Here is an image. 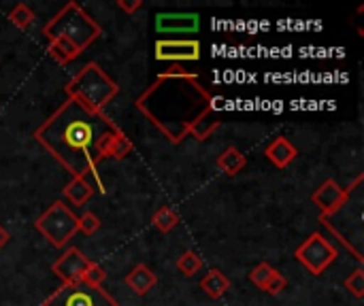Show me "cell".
<instances>
[{"label":"cell","mask_w":364,"mask_h":306,"mask_svg":"<svg viewBox=\"0 0 364 306\" xmlns=\"http://www.w3.org/2000/svg\"><path fill=\"white\" fill-rule=\"evenodd\" d=\"M134 106L175 145L188 136L203 143L222 124L215 98L205 89L196 72L186 77L160 75L136 98Z\"/></svg>","instance_id":"6da1fadb"},{"label":"cell","mask_w":364,"mask_h":306,"mask_svg":"<svg viewBox=\"0 0 364 306\" xmlns=\"http://www.w3.org/2000/svg\"><path fill=\"white\" fill-rule=\"evenodd\" d=\"M119 128L105 113H92L79 102L66 98L45 119L36 132L34 141L73 177H96V166L102 160L100 143L102 138Z\"/></svg>","instance_id":"7a4b0ae2"},{"label":"cell","mask_w":364,"mask_h":306,"mask_svg":"<svg viewBox=\"0 0 364 306\" xmlns=\"http://www.w3.org/2000/svg\"><path fill=\"white\" fill-rule=\"evenodd\" d=\"M363 175L354 179V183L348 187L346 200L335 209L331 215H320V222L326 226V230L346 247L350 253L363 262V236H364V215H363Z\"/></svg>","instance_id":"3957f363"},{"label":"cell","mask_w":364,"mask_h":306,"mask_svg":"<svg viewBox=\"0 0 364 306\" xmlns=\"http://www.w3.org/2000/svg\"><path fill=\"white\" fill-rule=\"evenodd\" d=\"M43 34L47 36V40L66 38L83 53L94 40L100 38L102 28L94 17H90L85 13V9L81 4L68 2L45 23Z\"/></svg>","instance_id":"277c9868"},{"label":"cell","mask_w":364,"mask_h":306,"mask_svg":"<svg viewBox=\"0 0 364 306\" xmlns=\"http://www.w3.org/2000/svg\"><path fill=\"white\" fill-rule=\"evenodd\" d=\"M119 85L111 79L96 62L85 64L68 83H66V98L79 102L92 113H102L105 106L117 96Z\"/></svg>","instance_id":"5b68a950"},{"label":"cell","mask_w":364,"mask_h":306,"mask_svg":"<svg viewBox=\"0 0 364 306\" xmlns=\"http://www.w3.org/2000/svg\"><path fill=\"white\" fill-rule=\"evenodd\" d=\"M77 222H79V217L62 200H55V202L49 204V209L45 213H41V217L34 222V228L53 247L60 249V247H66L68 241L79 232Z\"/></svg>","instance_id":"8992f818"},{"label":"cell","mask_w":364,"mask_h":306,"mask_svg":"<svg viewBox=\"0 0 364 306\" xmlns=\"http://www.w3.org/2000/svg\"><path fill=\"white\" fill-rule=\"evenodd\" d=\"M294 258L314 275V277H320L322 273H326V268H331V264L337 262L339 258V251L337 247L320 232H314L309 239H305L296 251H294Z\"/></svg>","instance_id":"52a82bcc"},{"label":"cell","mask_w":364,"mask_h":306,"mask_svg":"<svg viewBox=\"0 0 364 306\" xmlns=\"http://www.w3.org/2000/svg\"><path fill=\"white\" fill-rule=\"evenodd\" d=\"M41 306H119L117 300L102 288H90L83 283L62 285L51 296H47Z\"/></svg>","instance_id":"ba28073f"},{"label":"cell","mask_w":364,"mask_h":306,"mask_svg":"<svg viewBox=\"0 0 364 306\" xmlns=\"http://www.w3.org/2000/svg\"><path fill=\"white\" fill-rule=\"evenodd\" d=\"M156 60L160 62H173V64H181V62H198L203 51H200V43L194 38H160L156 43Z\"/></svg>","instance_id":"9c48e42d"},{"label":"cell","mask_w":364,"mask_h":306,"mask_svg":"<svg viewBox=\"0 0 364 306\" xmlns=\"http://www.w3.org/2000/svg\"><path fill=\"white\" fill-rule=\"evenodd\" d=\"M90 264L92 260H87L79 249L70 247L53 262L51 271L55 273V277L62 279V285H73V283H81Z\"/></svg>","instance_id":"30bf717a"},{"label":"cell","mask_w":364,"mask_h":306,"mask_svg":"<svg viewBox=\"0 0 364 306\" xmlns=\"http://www.w3.org/2000/svg\"><path fill=\"white\" fill-rule=\"evenodd\" d=\"M200 28L198 13H158L156 30L158 34H194Z\"/></svg>","instance_id":"8fae6325"},{"label":"cell","mask_w":364,"mask_h":306,"mask_svg":"<svg viewBox=\"0 0 364 306\" xmlns=\"http://www.w3.org/2000/svg\"><path fill=\"white\" fill-rule=\"evenodd\" d=\"M250 281L258 290H262V292H267L271 296H279L288 288V279L279 271H275L271 264H267V262H262V264H258V266L252 268Z\"/></svg>","instance_id":"7c38bea8"},{"label":"cell","mask_w":364,"mask_h":306,"mask_svg":"<svg viewBox=\"0 0 364 306\" xmlns=\"http://www.w3.org/2000/svg\"><path fill=\"white\" fill-rule=\"evenodd\" d=\"M348 190L341 187L335 179H326L311 196L314 204L320 209V215H331L335 209H339V204L346 200Z\"/></svg>","instance_id":"4fadbf2b"},{"label":"cell","mask_w":364,"mask_h":306,"mask_svg":"<svg viewBox=\"0 0 364 306\" xmlns=\"http://www.w3.org/2000/svg\"><path fill=\"white\" fill-rule=\"evenodd\" d=\"M132 149H134L132 141H130L119 128H115L113 132H109V134L102 138V143H100V155H102V160H105V158L124 160L126 155L132 153Z\"/></svg>","instance_id":"5bb4252c"},{"label":"cell","mask_w":364,"mask_h":306,"mask_svg":"<svg viewBox=\"0 0 364 306\" xmlns=\"http://www.w3.org/2000/svg\"><path fill=\"white\" fill-rule=\"evenodd\" d=\"M264 155H267L269 162H273L277 168H288L290 162L299 155V149H296L286 136H277V138H273V141L267 145Z\"/></svg>","instance_id":"9a60e30c"},{"label":"cell","mask_w":364,"mask_h":306,"mask_svg":"<svg viewBox=\"0 0 364 306\" xmlns=\"http://www.w3.org/2000/svg\"><path fill=\"white\" fill-rule=\"evenodd\" d=\"M158 283L156 275L145 266V264H136L128 275H126V285L136 294V296H145L149 294V290Z\"/></svg>","instance_id":"2e32d148"},{"label":"cell","mask_w":364,"mask_h":306,"mask_svg":"<svg viewBox=\"0 0 364 306\" xmlns=\"http://www.w3.org/2000/svg\"><path fill=\"white\" fill-rule=\"evenodd\" d=\"M200 290H203L211 300H220V298L230 290V279H228L220 268H211V271L200 279Z\"/></svg>","instance_id":"e0dca14e"},{"label":"cell","mask_w":364,"mask_h":306,"mask_svg":"<svg viewBox=\"0 0 364 306\" xmlns=\"http://www.w3.org/2000/svg\"><path fill=\"white\" fill-rule=\"evenodd\" d=\"M218 168L224 173V175H228V177H237L243 168H245V164H247V158H245V153H241L237 147H228V149H224L220 155H218Z\"/></svg>","instance_id":"ac0fdd59"},{"label":"cell","mask_w":364,"mask_h":306,"mask_svg":"<svg viewBox=\"0 0 364 306\" xmlns=\"http://www.w3.org/2000/svg\"><path fill=\"white\" fill-rule=\"evenodd\" d=\"M94 196V185L85 177H73L70 183L64 187V198L70 200L75 207L85 204Z\"/></svg>","instance_id":"d6986e66"},{"label":"cell","mask_w":364,"mask_h":306,"mask_svg":"<svg viewBox=\"0 0 364 306\" xmlns=\"http://www.w3.org/2000/svg\"><path fill=\"white\" fill-rule=\"evenodd\" d=\"M47 51L62 66H66L68 62H73L75 58L81 55V51L70 40H66V38H53V40H49L47 43Z\"/></svg>","instance_id":"ffe728a7"},{"label":"cell","mask_w":364,"mask_h":306,"mask_svg":"<svg viewBox=\"0 0 364 306\" xmlns=\"http://www.w3.org/2000/svg\"><path fill=\"white\" fill-rule=\"evenodd\" d=\"M151 224H154V228H156V230H160L162 234H168L171 230H175V228H177V224H179V215H177L171 207H162V209H158V211L154 213Z\"/></svg>","instance_id":"44dd1931"},{"label":"cell","mask_w":364,"mask_h":306,"mask_svg":"<svg viewBox=\"0 0 364 306\" xmlns=\"http://www.w3.org/2000/svg\"><path fill=\"white\" fill-rule=\"evenodd\" d=\"M205 266L203 258L196 253V251H183L177 260V271L183 275V277H194L196 273H200Z\"/></svg>","instance_id":"7402d4cb"},{"label":"cell","mask_w":364,"mask_h":306,"mask_svg":"<svg viewBox=\"0 0 364 306\" xmlns=\"http://www.w3.org/2000/svg\"><path fill=\"white\" fill-rule=\"evenodd\" d=\"M9 21H11L15 28H19V30H28V28L34 23V11H32L28 4L19 2V4H15V6L11 9Z\"/></svg>","instance_id":"603a6c76"},{"label":"cell","mask_w":364,"mask_h":306,"mask_svg":"<svg viewBox=\"0 0 364 306\" xmlns=\"http://www.w3.org/2000/svg\"><path fill=\"white\" fill-rule=\"evenodd\" d=\"M105 279H107L105 268H102L100 264L92 262V264L87 266V271H85L81 283H83V285H90V288H102V281H105Z\"/></svg>","instance_id":"cb8c5ba5"},{"label":"cell","mask_w":364,"mask_h":306,"mask_svg":"<svg viewBox=\"0 0 364 306\" xmlns=\"http://www.w3.org/2000/svg\"><path fill=\"white\" fill-rule=\"evenodd\" d=\"M77 230L83 232L85 236H92L100 230V219L94 213H83L77 222Z\"/></svg>","instance_id":"d4e9b609"},{"label":"cell","mask_w":364,"mask_h":306,"mask_svg":"<svg viewBox=\"0 0 364 306\" xmlns=\"http://www.w3.org/2000/svg\"><path fill=\"white\" fill-rule=\"evenodd\" d=\"M346 288L356 296V298H364V271L358 268L354 271L348 279H346Z\"/></svg>","instance_id":"484cf974"},{"label":"cell","mask_w":364,"mask_h":306,"mask_svg":"<svg viewBox=\"0 0 364 306\" xmlns=\"http://www.w3.org/2000/svg\"><path fill=\"white\" fill-rule=\"evenodd\" d=\"M117 6L124 11V13H128V15H134L141 6H143V2L141 0H117Z\"/></svg>","instance_id":"4316f807"},{"label":"cell","mask_w":364,"mask_h":306,"mask_svg":"<svg viewBox=\"0 0 364 306\" xmlns=\"http://www.w3.org/2000/svg\"><path fill=\"white\" fill-rule=\"evenodd\" d=\"M9 241H11V234H9V232H6V230L0 226V249H2V247L9 243Z\"/></svg>","instance_id":"83f0119b"}]
</instances>
